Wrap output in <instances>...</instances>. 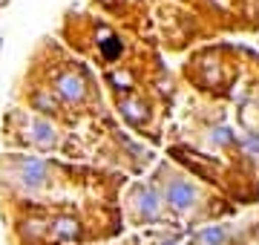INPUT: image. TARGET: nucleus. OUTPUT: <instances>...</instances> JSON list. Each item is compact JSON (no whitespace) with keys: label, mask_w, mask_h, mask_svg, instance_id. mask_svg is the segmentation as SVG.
<instances>
[{"label":"nucleus","mask_w":259,"mask_h":245,"mask_svg":"<svg viewBox=\"0 0 259 245\" xmlns=\"http://www.w3.org/2000/svg\"><path fill=\"white\" fill-rule=\"evenodd\" d=\"M158 199H161V208L167 214H173L176 219H185L190 225L202 222V219L213 217L210 208H204L207 199L202 196V188L190 182L185 173H176L173 168H164L158 173Z\"/></svg>","instance_id":"obj_1"},{"label":"nucleus","mask_w":259,"mask_h":245,"mask_svg":"<svg viewBox=\"0 0 259 245\" xmlns=\"http://www.w3.org/2000/svg\"><path fill=\"white\" fill-rule=\"evenodd\" d=\"M147 245H182V242H179V236L167 234V231H158V234L147 236Z\"/></svg>","instance_id":"obj_2"}]
</instances>
